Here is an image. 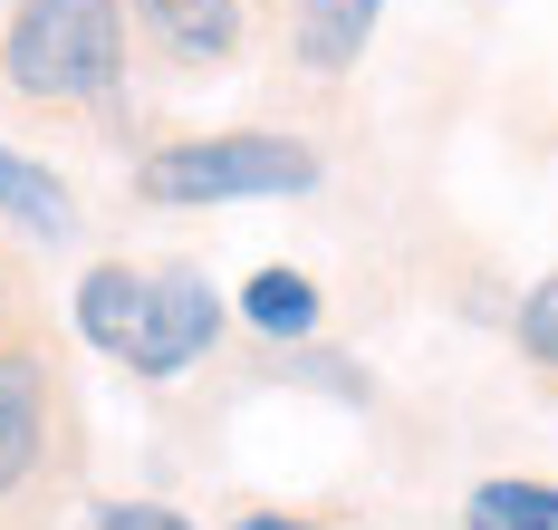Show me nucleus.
<instances>
[{
  "label": "nucleus",
  "mask_w": 558,
  "mask_h": 530,
  "mask_svg": "<svg viewBox=\"0 0 558 530\" xmlns=\"http://www.w3.org/2000/svg\"><path fill=\"white\" fill-rule=\"evenodd\" d=\"M116 0H20L10 20V77L29 97H97L116 77Z\"/></svg>",
  "instance_id": "f257e3e1"
},
{
  "label": "nucleus",
  "mask_w": 558,
  "mask_h": 530,
  "mask_svg": "<svg viewBox=\"0 0 558 530\" xmlns=\"http://www.w3.org/2000/svg\"><path fill=\"white\" fill-rule=\"evenodd\" d=\"M299 183H318V155L279 145V135H222V145L145 155V203H241V193H299Z\"/></svg>",
  "instance_id": "f03ea898"
},
{
  "label": "nucleus",
  "mask_w": 558,
  "mask_h": 530,
  "mask_svg": "<svg viewBox=\"0 0 558 530\" xmlns=\"http://www.w3.org/2000/svg\"><path fill=\"white\" fill-rule=\"evenodd\" d=\"M213 290H203V270H155V299H145V348H135V376H173V366H193V357L213 348Z\"/></svg>",
  "instance_id": "7ed1b4c3"
},
{
  "label": "nucleus",
  "mask_w": 558,
  "mask_h": 530,
  "mask_svg": "<svg viewBox=\"0 0 558 530\" xmlns=\"http://www.w3.org/2000/svg\"><path fill=\"white\" fill-rule=\"evenodd\" d=\"M145 299H155V280H135V270H116V261H107V270L77 280V328H87L107 357H135V348H145Z\"/></svg>",
  "instance_id": "20e7f679"
},
{
  "label": "nucleus",
  "mask_w": 558,
  "mask_h": 530,
  "mask_svg": "<svg viewBox=\"0 0 558 530\" xmlns=\"http://www.w3.org/2000/svg\"><path fill=\"white\" fill-rule=\"evenodd\" d=\"M145 10V29L165 39L173 59H222L231 39H241V10L231 0H135Z\"/></svg>",
  "instance_id": "39448f33"
},
{
  "label": "nucleus",
  "mask_w": 558,
  "mask_h": 530,
  "mask_svg": "<svg viewBox=\"0 0 558 530\" xmlns=\"http://www.w3.org/2000/svg\"><path fill=\"white\" fill-rule=\"evenodd\" d=\"M366 29H376V0H308L299 10V59L318 77H337V68H356Z\"/></svg>",
  "instance_id": "423d86ee"
},
{
  "label": "nucleus",
  "mask_w": 558,
  "mask_h": 530,
  "mask_svg": "<svg viewBox=\"0 0 558 530\" xmlns=\"http://www.w3.org/2000/svg\"><path fill=\"white\" fill-rule=\"evenodd\" d=\"M39 454V376H29V357H0V492L29 472Z\"/></svg>",
  "instance_id": "0eeeda50"
},
{
  "label": "nucleus",
  "mask_w": 558,
  "mask_h": 530,
  "mask_svg": "<svg viewBox=\"0 0 558 530\" xmlns=\"http://www.w3.org/2000/svg\"><path fill=\"white\" fill-rule=\"evenodd\" d=\"M0 213L20 222V232H39V241H68V193H58V174H39V165H20V155H0Z\"/></svg>",
  "instance_id": "6e6552de"
},
{
  "label": "nucleus",
  "mask_w": 558,
  "mask_h": 530,
  "mask_svg": "<svg viewBox=\"0 0 558 530\" xmlns=\"http://www.w3.org/2000/svg\"><path fill=\"white\" fill-rule=\"evenodd\" d=\"M462 521L472 530H558V492L549 482H482Z\"/></svg>",
  "instance_id": "1a4fd4ad"
},
{
  "label": "nucleus",
  "mask_w": 558,
  "mask_h": 530,
  "mask_svg": "<svg viewBox=\"0 0 558 530\" xmlns=\"http://www.w3.org/2000/svg\"><path fill=\"white\" fill-rule=\"evenodd\" d=\"M241 309H251V328H270V338H299V328L318 318V290H308L299 270H260V280L241 290Z\"/></svg>",
  "instance_id": "9d476101"
},
{
  "label": "nucleus",
  "mask_w": 558,
  "mask_h": 530,
  "mask_svg": "<svg viewBox=\"0 0 558 530\" xmlns=\"http://www.w3.org/2000/svg\"><path fill=\"white\" fill-rule=\"evenodd\" d=\"M520 348H530V357H539V366L558 376V270L539 280V290H530V309H520Z\"/></svg>",
  "instance_id": "9b49d317"
},
{
  "label": "nucleus",
  "mask_w": 558,
  "mask_h": 530,
  "mask_svg": "<svg viewBox=\"0 0 558 530\" xmlns=\"http://www.w3.org/2000/svg\"><path fill=\"white\" fill-rule=\"evenodd\" d=\"M97 530H183V521H173V511H155V502H116Z\"/></svg>",
  "instance_id": "f8f14e48"
}]
</instances>
